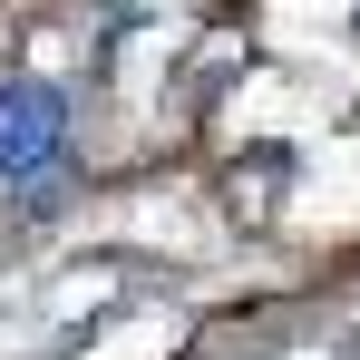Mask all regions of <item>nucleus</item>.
Listing matches in <instances>:
<instances>
[{"instance_id": "f257e3e1", "label": "nucleus", "mask_w": 360, "mask_h": 360, "mask_svg": "<svg viewBox=\"0 0 360 360\" xmlns=\"http://www.w3.org/2000/svg\"><path fill=\"white\" fill-rule=\"evenodd\" d=\"M59 156H68L59 78H0V185H39Z\"/></svg>"}]
</instances>
